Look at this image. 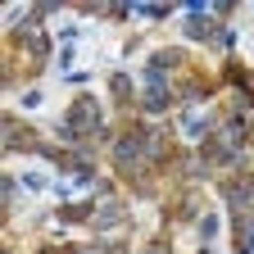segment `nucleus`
Masks as SVG:
<instances>
[{"mask_svg": "<svg viewBox=\"0 0 254 254\" xmlns=\"http://www.w3.org/2000/svg\"><path fill=\"white\" fill-rule=\"evenodd\" d=\"M209 27H213L209 18H190V23H186V32H190V37H209Z\"/></svg>", "mask_w": 254, "mask_h": 254, "instance_id": "1", "label": "nucleus"}]
</instances>
